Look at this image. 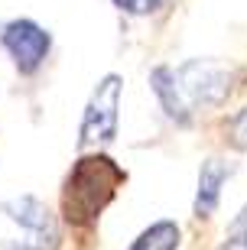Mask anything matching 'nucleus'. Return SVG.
<instances>
[{"label":"nucleus","instance_id":"4","mask_svg":"<svg viewBox=\"0 0 247 250\" xmlns=\"http://www.w3.org/2000/svg\"><path fill=\"white\" fill-rule=\"evenodd\" d=\"M120 94H124V78L117 72H108L94 84L91 98L85 104V117L78 127V149L104 146L117 137V121H120Z\"/></svg>","mask_w":247,"mask_h":250},{"label":"nucleus","instance_id":"8","mask_svg":"<svg viewBox=\"0 0 247 250\" xmlns=\"http://www.w3.org/2000/svg\"><path fill=\"white\" fill-rule=\"evenodd\" d=\"M169 0H114V7L130 13V17H150L156 10H163Z\"/></svg>","mask_w":247,"mask_h":250},{"label":"nucleus","instance_id":"1","mask_svg":"<svg viewBox=\"0 0 247 250\" xmlns=\"http://www.w3.org/2000/svg\"><path fill=\"white\" fill-rule=\"evenodd\" d=\"M159 107L166 111L169 121L179 127H189L192 117L205 107H218L231 94V68L218 59H189L176 65H156L150 75Z\"/></svg>","mask_w":247,"mask_h":250},{"label":"nucleus","instance_id":"9","mask_svg":"<svg viewBox=\"0 0 247 250\" xmlns=\"http://www.w3.org/2000/svg\"><path fill=\"white\" fill-rule=\"evenodd\" d=\"M228 140L234 149H247V107H241L228 121Z\"/></svg>","mask_w":247,"mask_h":250},{"label":"nucleus","instance_id":"2","mask_svg":"<svg viewBox=\"0 0 247 250\" xmlns=\"http://www.w3.org/2000/svg\"><path fill=\"white\" fill-rule=\"evenodd\" d=\"M124 169L104 153L82 156L65 176L62 188V214L72 228H88L101 218V211L111 205V198L124 186Z\"/></svg>","mask_w":247,"mask_h":250},{"label":"nucleus","instance_id":"5","mask_svg":"<svg viewBox=\"0 0 247 250\" xmlns=\"http://www.w3.org/2000/svg\"><path fill=\"white\" fill-rule=\"evenodd\" d=\"M0 42H3V49L10 52L13 65L23 75L36 72L39 65L46 62L49 49H52V36L33 20H10L0 33Z\"/></svg>","mask_w":247,"mask_h":250},{"label":"nucleus","instance_id":"6","mask_svg":"<svg viewBox=\"0 0 247 250\" xmlns=\"http://www.w3.org/2000/svg\"><path fill=\"white\" fill-rule=\"evenodd\" d=\"M234 169H238L234 163H228V159H221V156H208L202 163L199 188H195V202H192L195 218H211L215 214V208L221 202V186L234 176Z\"/></svg>","mask_w":247,"mask_h":250},{"label":"nucleus","instance_id":"3","mask_svg":"<svg viewBox=\"0 0 247 250\" xmlns=\"http://www.w3.org/2000/svg\"><path fill=\"white\" fill-rule=\"evenodd\" d=\"M0 211L17 228V234L3 241V250H55L59 247V224L49 205L36 195H17L0 202Z\"/></svg>","mask_w":247,"mask_h":250},{"label":"nucleus","instance_id":"10","mask_svg":"<svg viewBox=\"0 0 247 250\" xmlns=\"http://www.w3.org/2000/svg\"><path fill=\"white\" fill-rule=\"evenodd\" d=\"M218 250H247V234H231L228 231V237L221 241Z\"/></svg>","mask_w":247,"mask_h":250},{"label":"nucleus","instance_id":"7","mask_svg":"<svg viewBox=\"0 0 247 250\" xmlns=\"http://www.w3.org/2000/svg\"><path fill=\"white\" fill-rule=\"evenodd\" d=\"M179 237H182V231L176 221H156L143 228L127 250H179Z\"/></svg>","mask_w":247,"mask_h":250}]
</instances>
